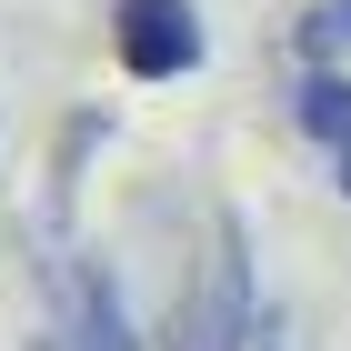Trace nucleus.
Listing matches in <instances>:
<instances>
[{
	"label": "nucleus",
	"mask_w": 351,
	"mask_h": 351,
	"mask_svg": "<svg viewBox=\"0 0 351 351\" xmlns=\"http://www.w3.org/2000/svg\"><path fill=\"white\" fill-rule=\"evenodd\" d=\"M331 51H351V0H322L301 21V71H331Z\"/></svg>",
	"instance_id": "39448f33"
},
{
	"label": "nucleus",
	"mask_w": 351,
	"mask_h": 351,
	"mask_svg": "<svg viewBox=\"0 0 351 351\" xmlns=\"http://www.w3.org/2000/svg\"><path fill=\"white\" fill-rule=\"evenodd\" d=\"M271 351H281V341H271Z\"/></svg>",
	"instance_id": "0eeeda50"
},
{
	"label": "nucleus",
	"mask_w": 351,
	"mask_h": 351,
	"mask_svg": "<svg viewBox=\"0 0 351 351\" xmlns=\"http://www.w3.org/2000/svg\"><path fill=\"white\" fill-rule=\"evenodd\" d=\"M110 40H121V71H141V81L201 71V10L191 0H110Z\"/></svg>",
	"instance_id": "f03ea898"
},
{
	"label": "nucleus",
	"mask_w": 351,
	"mask_h": 351,
	"mask_svg": "<svg viewBox=\"0 0 351 351\" xmlns=\"http://www.w3.org/2000/svg\"><path fill=\"white\" fill-rule=\"evenodd\" d=\"M291 121L341 151V141H351V81H341V71H301V81H291Z\"/></svg>",
	"instance_id": "20e7f679"
},
{
	"label": "nucleus",
	"mask_w": 351,
	"mask_h": 351,
	"mask_svg": "<svg viewBox=\"0 0 351 351\" xmlns=\"http://www.w3.org/2000/svg\"><path fill=\"white\" fill-rule=\"evenodd\" d=\"M30 351H141V331H131V311H121L101 261H71V322L40 331Z\"/></svg>",
	"instance_id": "7ed1b4c3"
},
{
	"label": "nucleus",
	"mask_w": 351,
	"mask_h": 351,
	"mask_svg": "<svg viewBox=\"0 0 351 351\" xmlns=\"http://www.w3.org/2000/svg\"><path fill=\"white\" fill-rule=\"evenodd\" d=\"M341 191H351V141H341Z\"/></svg>",
	"instance_id": "423d86ee"
},
{
	"label": "nucleus",
	"mask_w": 351,
	"mask_h": 351,
	"mask_svg": "<svg viewBox=\"0 0 351 351\" xmlns=\"http://www.w3.org/2000/svg\"><path fill=\"white\" fill-rule=\"evenodd\" d=\"M271 341H281V322L251 291V231L221 211L211 261L181 281V301H171V322H161V351H271Z\"/></svg>",
	"instance_id": "f257e3e1"
}]
</instances>
